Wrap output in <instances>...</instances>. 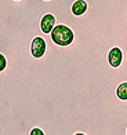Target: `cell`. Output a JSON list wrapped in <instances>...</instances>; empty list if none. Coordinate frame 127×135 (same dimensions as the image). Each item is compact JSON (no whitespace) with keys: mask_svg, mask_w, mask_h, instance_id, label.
Returning a JSON list of instances; mask_svg holds the SVG:
<instances>
[{"mask_svg":"<svg viewBox=\"0 0 127 135\" xmlns=\"http://www.w3.org/2000/svg\"><path fill=\"white\" fill-rule=\"evenodd\" d=\"M53 43H55L59 47H68L75 41V33L69 26L66 25H57L53 29L50 35Z\"/></svg>","mask_w":127,"mask_h":135,"instance_id":"1","label":"cell"},{"mask_svg":"<svg viewBox=\"0 0 127 135\" xmlns=\"http://www.w3.org/2000/svg\"><path fill=\"white\" fill-rule=\"evenodd\" d=\"M31 55L36 59H40L44 57V54L47 51V43L41 36H36L33 37V40L31 41Z\"/></svg>","mask_w":127,"mask_h":135,"instance_id":"2","label":"cell"},{"mask_svg":"<svg viewBox=\"0 0 127 135\" xmlns=\"http://www.w3.org/2000/svg\"><path fill=\"white\" fill-rule=\"evenodd\" d=\"M108 64H109L111 68H119L120 65L123 64V51L120 50L119 47H113L109 50V52H108Z\"/></svg>","mask_w":127,"mask_h":135,"instance_id":"3","label":"cell"},{"mask_svg":"<svg viewBox=\"0 0 127 135\" xmlns=\"http://www.w3.org/2000/svg\"><path fill=\"white\" fill-rule=\"evenodd\" d=\"M55 26H57V20H55V17H54L53 14H46L40 20L39 28H40V30L44 35H51L53 29L55 28Z\"/></svg>","mask_w":127,"mask_h":135,"instance_id":"4","label":"cell"},{"mask_svg":"<svg viewBox=\"0 0 127 135\" xmlns=\"http://www.w3.org/2000/svg\"><path fill=\"white\" fill-rule=\"evenodd\" d=\"M88 10V4L86 0H75L73 4L70 6V11L72 14L76 15V17H82L87 13Z\"/></svg>","mask_w":127,"mask_h":135,"instance_id":"5","label":"cell"},{"mask_svg":"<svg viewBox=\"0 0 127 135\" xmlns=\"http://www.w3.org/2000/svg\"><path fill=\"white\" fill-rule=\"evenodd\" d=\"M115 93H116V97L120 101H127V81L120 83L115 90Z\"/></svg>","mask_w":127,"mask_h":135,"instance_id":"6","label":"cell"},{"mask_svg":"<svg viewBox=\"0 0 127 135\" xmlns=\"http://www.w3.org/2000/svg\"><path fill=\"white\" fill-rule=\"evenodd\" d=\"M7 66H8L7 58H6L2 52H0V72H4L6 69H7Z\"/></svg>","mask_w":127,"mask_h":135,"instance_id":"7","label":"cell"},{"mask_svg":"<svg viewBox=\"0 0 127 135\" xmlns=\"http://www.w3.org/2000/svg\"><path fill=\"white\" fill-rule=\"evenodd\" d=\"M29 135H46V134H44V131L41 130V128L35 127V128H32V130L29 131Z\"/></svg>","mask_w":127,"mask_h":135,"instance_id":"8","label":"cell"},{"mask_svg":"<svg viewBox=\"0 0 127 135\" xmlns=\"http://www.w3.org/2000/svg\"><path fill=\"white\" fill-rule=\"evenodd\" d=\"M75 135H86V134H83V132H76Z\"/></svg>","mask_w":127,"mask_h":135,"instance_id":"9","label":"cell"},{"mask_svg":"<svg viewBox=\"0 0 127 135\" xmlns=\"http://www.w3.org/2000/svg\"><path fill=\"white\" fill-rule=\"evenodd\" d=\"M43 2H51V0H43Z\"/></svg>","mask_w":127,"mask_h":135,"instance_id":"10","label":"cell"},{"mask_svg":"<svg viewBox=\"0 0 127 135\" xmlns=\"http://www.w3.org/2000/svg\"><path fill=\"white\" fill-rule=\"evenodd\" d=\"M14 2H21V0H14Z\"/></svg>","mask_w":127,"mask_h":135,"instance_id":"11","label":"cell"},{"mask_svg":"<svg viewBox=\"0 0 127 135\" xmlns=\"http://www.w3.org/2000/svg\"><path fill=\"white\" fill-rule=\"evenodd\" d=\"M126 135H127V128H126Z\"/></svg>","mask_w":127,"mask_h":135,"instance_id":"12","label":"cell"}]
</instances>
